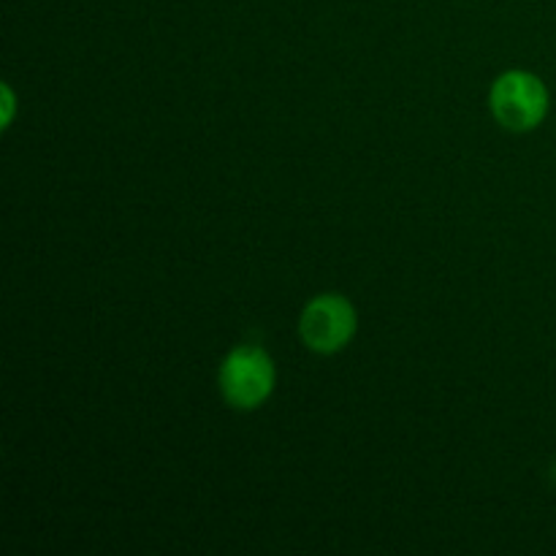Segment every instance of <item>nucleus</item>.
Listing matches in <instances>:
<instances>
[{
  "mask_svg": "<svg viewBox=\"0 0 556 556\" xmlns=\"http://www.w3.org/2000/svg\"><path fill=\"white\" fill-rule=\"evenodd\" d=\"M275 389V364L255 345L233 348L220 364V391L237 410H253Z\"/></svg>",
  "mask_w": 556,
  "mask_h": 556,
  "instance_id": "f257e3e1",
  "label": "nucleus"
},
{
  "mask_svg": "<svg viewBox=\"0 0 556 556\" xmlns=\"http://www.w3.org/2000/svg\"><path fill=\"white\" fill-rule=\"evenodd\" d=\"M492 112L510 130H532L548 112V90L530 71H508L492 87Z\"/></svg>",
  "mask_w": 556,
  "mask_h": 556,
  "instance_id": "f03ea898",
  "label": "nucleus"
},
{
  "mask_svg": "<svg viewBox=\"0 0 556 556\" xmlns=\"http://www.w3.org/2000/svg\"><path fill=\"white\" fill-rule=\"evenodd\" d=\"M299 334L304 345L318 353H334L356 334V309L340 293L315 296L299 318Z\"/></svg>",
  "mask_w": 556,
  "mask_h": 556,
  "instance_id": "7ed1b4c3",
  "label": "nucleus"
}]
</instances>
